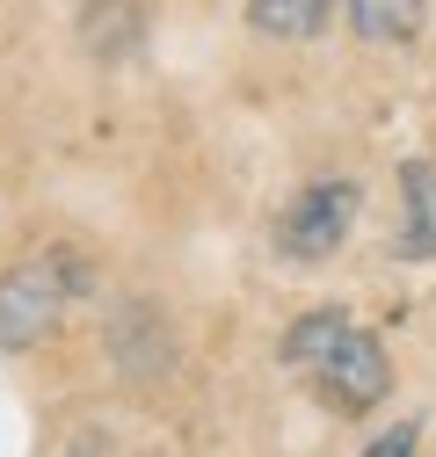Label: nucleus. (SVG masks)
<instances>
[{"instance_id": "nucleus-1", "label": "nucleus", "mask_w": 436, "mask_h": 457, "mask_svg": "<svg viewBox=\"0 0 436 457\" xmlns=\"http://www.w3.org/2000/svg\"><path fill=\"white\" fill-rule=\"evenodd\" d=\"M284 363L327 399L335 414H371L393 392V363L378 349V334L356 327L342 305H320L284 334Z\"/></svg>"}, {"instance_id": "nucleus-2", "label": "nucleus", "mask_w": 436, "mask_h": 457, "mask_svg": "<svg viewBox=\"0 0 436 457\" xmlns=\"http://www.w3.org/2000/svg\"><path fill=\"white\" fill-rule=\"evenodd\" d=\"M80 291H88V262L73 247L22 254L8 276H0V349L22 356V349H37V341H51Z\"/></svg>"}, {"instance_id": "nucleus-3", "label": "nucleus", "mask_w": 436, "mask_h": 457, "mask_svg": "<svg viewBox=\"0 0 436 457\" xmlns=\"http://www.w3.org/2000/svg\"><path fill=\"white\" fill-rule=\"evenodd\" d=\"M356 182H313L284 204L277 218V254L284 262H327L342 240H349V225H356Z\"/></svg>"}, {"instance_id": "nucleus-4", "label": "nucleus", "mask_w": 436, "mask_h": 457, "mask_svg": "<svg viewBox=\"0 0 436 457\" xmlns=\"http://www.w3.org/2000/svg\"><path fill=\"white\" fill-rule=\"evenodd\" d=\"M400 254L436 262V160L400 167Z\"/></svg>"}, {"instance_id": "nucleus-5", "label": "nucleus", "mask_w": 436, "mask_h": 457, "mask_svg": "<svg viewBox=\"0 0 436 457\" xmlns=\"http://www.w3.org/2000/svg\"><path fill=\"white\" fill-rule=\"evenodd\" d=\"M342 8L364 44H415L422 37V0H342Z\"/></svg>"}, {"instance_id": "nucleus-6", "label": "nucleus", "mask_w": 436, "mask_h": 457, "mask_svg": "<svg viewBox=\"0 0 436 457\" xmlns=\"http://www.w3.org/2000/svg\"><path fill=\"white\" fill-rule=\"evenodd\" d=\"M335 0H247V22L262 37H320Z\"/></svg>"}, {"instance_id": "nucleus-7", "label": "nucleus", "mask_w": 436, "mask_h": 457, "mask_svg": "<svg viewBox=\"0 0 436 457\" xmlns=\"http://www.w3.org/2000/svg\"><path fill=\"white\" fill-rule=\"evenodd\" d=\"M415 450H422V428H415V421H400V428H386V436H378L364 457H415Z\"/></svg>"}, {"instance_id": "nucleus-8", "label": "nucleus", "mask_w": 436, "mask_h": 457, "mask_svg": "<svg viewBox=\"0 0 436 457\" xmlns=\"http://www.w3.org/2000/svg\"><path fill=\"white\" fill-rule=\"evenodd\" d=\"M73 457H138V450H124V443H102V436H95V443H80Z\"/></svg>"}]
</instances>
